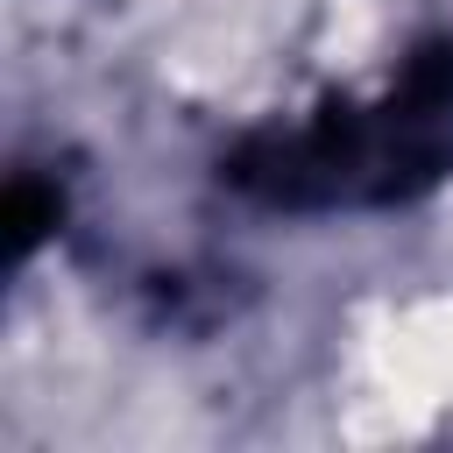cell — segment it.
Instances as JSON below:
<instances>
[{"mask_svg":"<svg viewBox=\"0 0 453 453\" xmlns=\"http://www.w3.org/2000/svg\"><path fill=\"white\" fill-rule=\"evenodd\" d=\"M453 170V42L425 50L382 99L340 106L241 156V184L269 205H389Z\"/></svg>","mask_w":453,"mask_h":453,"instance_id":"cell-1","label":"cell"}]
</instances>
